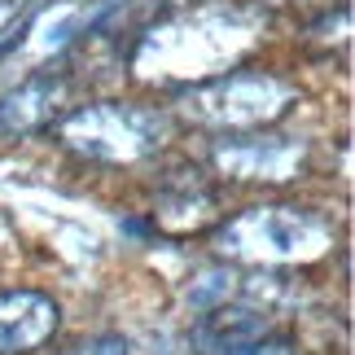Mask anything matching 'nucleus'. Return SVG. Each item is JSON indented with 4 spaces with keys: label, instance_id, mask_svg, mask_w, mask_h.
I'll use <instances>...</instances> for the list:
<instances>
[{
    "label": "nucleus",
    "instance_id": "obj_1",
    "mask_svg": "<svg viewBox=\"0 0 355 355\" xmlns=\"http://www.w3.org/2000/svg\"><path fill=\"white\" fill-rule=\"evenodd\" d=\"M263 40V13L254 9H198L158 22L141 40L132 71L154 84H207L228 75Z\"/></svg>",
    "mask_w": 355,
    "mask_h": 355
},
{
    "label": "nucleus",
    "instance_id": "obj_2",
    "mask_svg": "<svg viewBox=\"0 0 355 355\" xmlns=\"http://www.w3.org/2000/svg\"><path fill=\"white\" fill-rule=\"evenodd\" d=\"M215 250L241 263H316L334 250V224L307 207H250L215 233Z\"/></svg>",
    "mask_w": 355,
    "mask_h": 355
},
{
    "label": "nucleus",
    "instance_id": "obj_3",
    "mask_svg": "<svg viewBox=\"0 0 355 355\" xmlns=\"http://www.w3.org/2000/svg\"><path fill=\"white\" fill-rule=\"evenodd\" d=\"M298 101V88L285 84L281 75L268 71H228L215 75L207 84L184 88L180 97V114L198 128H215V132H250V128H268L281 114H290V105Z\"/></svg>",
    "mask_w": 355,
    "mask_h": 355
},
{
    "label": "nucleus",
    "instance_id": "obj_4",
    "mask_svg": "<svg viewBox=\"0 0 355 355\" xmlns=\"http://www.w3.org/2000/svg\"><path fill=\"white\" fill-rule=\"evenodd\" d=\"M167 114L149 110V105H123V101H101V105H84V110L62 119V145L75 149L79 158L92 162H141L149 154H158L167 141Z\"/></svg>",
    "mask_w": 355,
    "mask_h": 355
},
{
    "label": "nucleus",
    "instance_id": "obj_5",
    "mask_svg": "<svg viewBox=\"0 0 355 355\" xmlns=\"http://www.w3.org/2000/svg\"><path fill=\"white\" fill-rule=\"evenodd\" d=\"M202 355H294V343L254 307H215L198 324Z\"/></svg>",
    "mask_w": 355,
    "mask_h": 355
},
{
    "label": "nucleus",
    "instance_id": "obj_6",
    "mask_svg": "<svg viewBox=\"0 0 355 355\" xmlns=\"http://www.w3.org/2000/svg\"><path fill=\"white\" fill-rule=\"evenodd\" d=\"M307 158V145L294 136H233L215 145V167L233 180H294Z\"/></svg>",
    "mask_w": 355,
    "mask_h": 355
},
{
    "label": "nucleus",
    "instance_id": "obj_7",
    "mask_svg": "<svg viewBox=\"0 0 355 355\" xmlns=\"http://www.w3.org/2000/svg\"><path fill=\"white\" fill-rule=\"evenodd\" d=\"M62 311L40 290H13L0 294V355H22L44 347L58 334Z\"/></svg>",
    "mask_w": 355,
    "mask_h": 355
},
{
    "label": "nucleus",
    "instance_id": "obj_8",
    "mask_svg": "<svg viewBox=\"0 0 355 355\" xmlns=\"http://www.w3.org/2000/svg\"><path fill=\"white\" fill-rule=\"evenodd\" d=\"M58 92H62L58 79H53V75H40V79H26L22 88H13L9 97H0V136L35 132L40 123L53 114Z\"/></svg>",
    "mask_w": 355,
    "mask_h": 355
},
{
    "label": "nucleus",
    "instance_id": "obj_9",
    "mask_svg": "<svg viewBox=\"0 0 355 355\" xmlns=\"http://www.w3.org/2000/svg\"><path fill=\"white\" fill-rule=\"evenodd\" d=\"M22 18H26V0H0V49L18 40Z\"/></svg>",
    "mask_w": 355,
    "mask_h": 355
},
{
    "label": "nucleus",
    "instance_id": "obj_10",
    "mask_svg": "<svg viewBox=\"0 0 355 355\" xmlns=\"http://www.w3.org/2000/svg\"><path fill=\"white\" fill-rule=\"evenodd\" d=\"M75 5H84V9H92V13H97V9H110V5H119V0H75Z\"/></svg>",
    "mask_w": 355,
    "mask_h": 355
}]
</instances>
